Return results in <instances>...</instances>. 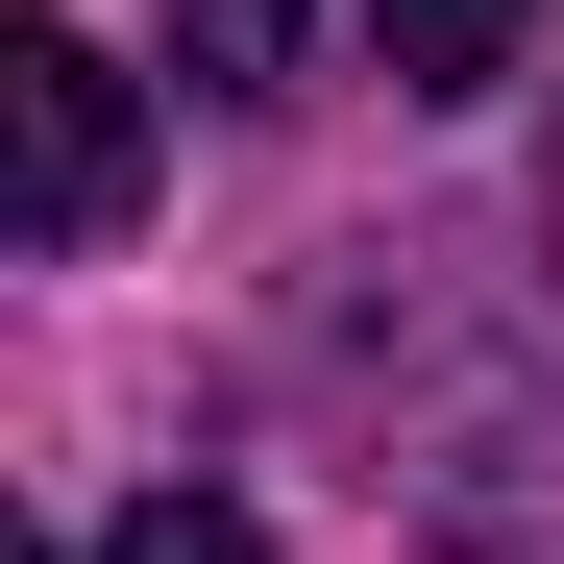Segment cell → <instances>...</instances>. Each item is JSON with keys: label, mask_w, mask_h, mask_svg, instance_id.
Wrapping results in <instances>:
<instances>
[{"label": "cell", "mask_w": 564, "mask_h": 564, "mask_svg": "<svg viewBox=\"0 0 564 564\" xmlns=\"http://www.w3.org/2000/svg\"><path fill=\"white\" fill-rule=\"evenodd\" d=\"M0 123H25V246H50V270H74V246H123L148 123H123V74L74 50V25H0Z\"/></svg>", "instance_id": "1"}, {"label": "cell", "mask_w": 564, "mask_h": 564, "mask_svg": "<svg viewBox=\"0 0 564 564\" xmlns=\"http://www.w3.org/2000/svg\"><path fill=\"white\" fill-rule=\"evenodd\" d=\"M368 25H393V99H491L540 0H368Z\"/></svg>", "instance_id": "2"}, {"label": "cell", "mask_w": 564, "mask_h": 564, "mask_svg": "<svg viewBox=\"0 0 564 564\" xmlns=\"http://www.w3.org/2000/svg\"><path fill=\"white\" fill-rule=\"evenodd\" d=\"M172 50H197V99H295V0H172Z\"/></svg>", "instance_id": "3"}, {"label": "cell", "mask_w": 564, "mask_h": 564, "mask_svg": "<svg viewBox=\"0 0 564 564\" xmlns=\"http://www.w3.org/2000/svg\"><path fill=\"white\" fill-rule=\"evenodd\" d=\"M99 564H270V540H246L221 491H148V516H99Z\"/></svg>", "instance_id": "4"}, {"label": "cell", "mask_w": 564, "mask_h": 564, "mask_svg": "<svg viewBox=\"0 0 564 564\" xmlns=\"http://www.w3.org/2000/svg\"><path fill=\"white\" fill-rule=\"evenodd\" d=\"M417 564H516V540H417Z\"/></svg>", "instance_id": "5"}, {"label": "cell", "mask_w": 564, "mask_h": 564, "mask_svg": "<svg viewBox=\"0 0 564 564\" xmlns=\"http://www.w3.org/2000/svg\"><path fill=\"white\" fill-rule=\"evenodd\" d=\"M540 246H564V148H540Z\"/></svg>", "instance_id": "6"}]
</instances>
